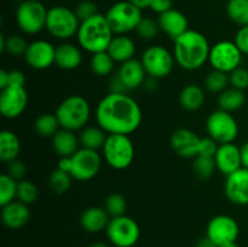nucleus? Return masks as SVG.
Here are the masks:
<instances>
[{
	"instance_id": "13",
	"label": "nucleus",
	"mask_w": 248,
	"mask_h": 247,
	"mask_svg": "<svg viewBox=\"0 0 248 247\" xmlns=\"http://www.w3.org/2000/svg\"><path fill=\"white\" fill-rule=\"evenodd\" d=\"M102 167V156L97 150L80 148L72 156L70 174L79 182H87L98 174Z\"/></svg>"
},
{
	"instance_id": "35",
	"label": "nucleus",
	"mask_w": 248,
	"mask_h": 247,
	"mask_svg": "<svg viewBox=\"0 0 248 247\" xmlns=\"http://www.w3.org/2000/svg\"><path fill=\"white\" fill-rule=\"evenodd\" d=\"M227 15L230 21L240 27L248 24V0H229Z\"/></svg>"
},
{
	"instance_id": "22",
	"label": "nucleus",
	"mask_w": 248,
	"mask_h": 247,
	"mask_svg": "<svg viewBox=\"0 0 248 247\" xmlns=\"http://www.w3.org/2000/svg\"><path fill=\"white\" fill-rule=\"evenodd\" d=\"M116 74L119 75L127 91L142 87L143 82L148 77L140 60H136V58L121 63Z\"/></svg>"
},
{
	"instance_id": "15",
	"label": "nucleus",
	"mask_w": 248,
	"mask_h": 247,
	"mask_svg": "<svg viewBox=\"0 0 248 247\" xmlns=\"http://www.w3.org/2000/svg\"><path fill=\"white\" fill-rule=\"evenodd\" d=\"M240 234V228L236 220L227 215H218L208 222L206 228V236L215 241L218 246L227 242L236 241Z\"/></svg>"
},
{
	"instance_id": "51",
	"label": "nucleus",
	"mask_w": 248,
	"mask_h": 247,
	"mask_svg": "<svg viewBox=\"0 0 248 247\" xmlns=\"http://www.w3.org/2000/svg\"><path fill=\"white\" fill-rule=\"evenodd\" d=\"M142 87L148 92L155 91L157 87V79H154V77H147L145 81L143 82Z\"/></svg>"
},
{
	"instance_id": "39",
	"label": "nucleus",
	"mask_w": 248,
	"mask_h": 247,
	"mask_svg": "<svg viewBox=\"0 0 248 247\" xmlns=\"http://www.w3.org/2000/svg\"><path fill=\"white\" fill-rule=\"evenodd\" d=\"M39 196V190L35 184L28 179H22L17 185V199L26 205H31L36 201Z\"/></svg>"
},
{
	"instance_id": "43",
	"label": "nucleus",
	"mask_w": 248,
	"mask_h": 247,
	"mask_svg": "<svg viewBox=\"0 0 248 247\" xmlns=\"http://www.w3.org/2000/svg\"><path fill=\"white\" fill-rule=\"evenodd\" d=\"M229 82L230 86L234 89L245 91L248 89V69L239 67L232 70V73H229Z\"/></svg>"
},
{
	"instance_id": "10",
	"label": "nucleus",
	"mask_w": 248,
	"mask_h": 247,
	"mask_svg": "<svg viewBox=\"0 0 248 247\" xmlns=\"http://www.w3.org/2000/svg\"><path fill=\"white\" fill-rule=\"evenodd\" d=\"M106 232L108 240L115 247H133L140 236L138 223L126 215L111 217Z\"/></svg>"
},
{
	"instance_id": "58",
	"label": "nucleus",
	"mask_w": 248,
	"mask_h": 247,
	"mask_svg": "<svg viewBox=\"0 0 248 247\" xmlns=\"http://www.w3.org/2000/svg\"><path fill=\"white\" fill-rule=\"evenodd\" d=\"M35 1H41V0H35Z\"/></svg>"
},
{
	"instance_id": "6",
	"label": "nucleus",
	"mask_w": 248,
	"mask_h": 247,
	"mask_svg": "<svg viewBox=\"0 0 248 247\" xmlns=\"http://www.w3.org/2000/svg\"><path fill=\"white\" fill-rule=\"evenodd\" d=\"M80 23L74 10L65 6H53L47 10L45 29L55 39L64 41L77 35Z\"/></svg>"
},
{
	"instance_id": "26",
	"label": "nucleus",
	"mask_w": 248,
	"mask_h": 247,
	"mask_svg": "<svg viewBox=\"0 0 248 247\" xmlns=\"http://www.w3.org/2000/svg\"><path fill=\"white\" fill-rule=\"evenodd\" d=\"M107 52L111 56L116 63H124L135 58L136 55V44L133 39L125 35H114L113 40L110 41Z\"/></svg>"
},
{
	"instance_id": "30",
	"label": "nucleus",
	"mask_w": 248,
	"mask_h": 247,
	"mask_svg": "<svg viewBox=\"0 0 248 247\" xmlns=\"http://www.w3.org/2000/svg\"><path fill=\"white\" fill-rule=\"evenodd\" d=\"M245 102H246V96L244 91L234 87H228L218 96V108L232 114L234 111L241 109Z\"/></svg>"
},
{
	"instance_id": "29",
	"label": "nucleus",
	"mask_w": 248,
	"mask_h": 247,
	"mask_svg": "<svg viewBox=\"0 0 248 247\" xmlns=\"http://www.w3.org/2000/svg\"><path fill=\"white\" fill-rule=\"evenodd\" d=\"M108 133L101 127V126H86L80 131L79 140L80 145L87 149L97 150L102 149L106 143Z\"/></svg>"
},
{
	"instance_id": "44",
	"label": "nucleus",
	"mask_w": 248,
	"mask_h": 247,
	"mask_svg": "<svg viewBox=\"0 0 248 247\" xmlns=\"http://www.w3.org/2000/svg\"><path fill=\"white\" fill-rule=\"evenodd\" d=\"M218 144L215 139H212L211 137H201L200 140V145H199V154L198 155H202V156H210V157H215L216 153H217Z\"/></svg>"
},
{
	"instance_id": "12",
	"label": "nucleus",
	"mask_w": 248,
	"mask_h": 247,
	"mask_svg": "<svg viewBox=\"0 0 248 247\" xmlns=\"http://www.w3.org/2000/svg\"><path fill=\"white\" fill-rule=\"evenodd\" d=\"M242 55L244 53L234 41L222 40L211 46L208 63L215 70L229 74L234 69L241 67Z\"/></svg>"
},
{
	"instance_id": "24",
	"label": "nucleus",
	"mask_w": 248,
	"mask_h": 247,
	"mask_svg": "<svg viewBox=\"0 0 248 247\" xmlns=\"http://www.w3.org/2000/svg\"><path fill=\"white\" fill-rule=\"evenodd\" d=\"M81 50L74 44L64 41L56 47L55 64L61 69L74 70L81 65Z\"/></svg>"
},
{
	"instance_id": "8",
	"label": "nucleus",
	"mask_w": 248,
	"mask_h": 247,
	"mask_svg": "<svg viewBox=\"0 0 248 247\" xmlns=\"http://www.w3.org/2000/svg\"><path fill=\"white\" fill-rule=\"evenodd\" d=\"M47 10L41 1L24 0L17 6L15 19L18 28L28 35L40 33L46 27Z\"/></svg>"
},
{
	"instance_id": "7",
	"label": "nucleus",
	"mask_w": 248,
	"mask_h": 247,
	"mask_svg": "<svg viewBox=\"0 0 248 247\" xmlns=\"http://www.w3.org/2000/svg\"><path fill=\"white\" fill-rule=\"evenodd\" d=\"M106 17L115 35H125L136 31L143 16L142 10L131 4L128 0H124L111 5L107 11Z\"/></svg>"
},
{
	"instance_id": "2",
	"label": "nucleus",
	"mask_w": 248,
	"mask_h": 247,
	"mask_svg": "<svg viewBox=\"0 0 248 247\" xmlns=\"http://www.w3.org/2000/svg\"><path fill=\"white\" fill-rule=\"evenodd\" d=\"M173 56L184 70H198L208 62L211 45L202 33L188 29L173 41Z\"/></svg>"
},
{
	"instance_id": "27",
	"label": "nucleus",
	"mask_w": 248,
	"mask_h": 247,
	"mask_svg": "<svg viewBox=\"0 0 248 247\" xmlns=\"http://www.w3.org/2000/svg\"><path fill=\"white\" fill-rule=\"evenodd\" d=\"M21 152V140L18 136L10 130H4L0 133V160L5 164L14 161Z\"/></svg>"
},
{
	"instance_id": "52",
	"label": "nucleus",
	"mask_w": 248,
	"mask_h": 247,
	"mask_svg": "<svg viewBox=\"0 0 248 247\" xmlns=\"http://www.w3.org/2000/svg\"><path fill=\"white\" fill-rule=\"evenodd\" d=\"M240 152H241L242 167L248 169V140L240 147Z\"/></svg>"
},
{
	"instance_id": "41",
	"label": "nucleus",
	"mask_w": 248,
	"mask_h": 247,
	"mask_svg": "<svg viewBox=\"0 0 248 247\" xmlns=\"http://www.w3.org/2000/svg\"><path fill=\"white\" fill-rule=\"evenodd\" d=\"M159 31V23H157V21L153 19L152 17H142L137 28H136L138 36L143 40H153L157 35Z\"/></svg>"
},
{
	"instance_id": "9",
	"label": "nucleus",
	"mask_w": 248,
	"mask_h": 247,
	"mask_svg": "<svg viewBox=\"0 0 248 247\" xmlns=\"http://www.w3.org/2000/svg\"><path fill=\"white\" fill-rule=\"evenodd\" d=\"M206 131L208 137L215 139L218 144L234 143L239 136V125L232 113L218 109L208 115Z\"/></svg>"
},
{
	"instance_id": "34",
	"label": "nucleus",
	"mask_w": 248,
	"mask_h": 247,
	"mask_svg": "<svg viewBox=\"0 0 248 247\" xmlns=\"http://www.w3.org/2000/svg\"><path fill=\"white\" fill-rule=\"evenodd\" d=\"M73 179L74 178L72 177V174L68 173V172L62 171L60 169H55L48 176L47 183L51 190L56 195H63L70 189Z\"/></svg>"
},
{
	"instance_id": "4",
	"label": "nucleus",
	"mask_w": 248,
	"mask_h": 247,
	"mask_svg": "<svg viewBox=\"0 0 248 247\" xmlns=\"http://www.w3.org/2000/svg\"><path fill=\"white\" fill-rule=\"evenodd\" d=\"M55 114L61 127L77 132L86 127L91 116V107L85 97L72 94L58 104Z\"/></svg>"
},
{
	"instance_id": "53",
	"label": "nucleus",
	"mask_w": 248,
	"mask_h": 247,
	"mask_svg": "<svg viewBox=\"0 0 248 247\" xmlns=\"http://www.w3.org/2000/svg\"><path fill=\"white\" fill-rule=\"evenodd\" d=\"M195 247H219V246H218L215 241H212L208 236H203L196 242Z\"/></svg>"
},
{
	"instance_id": "38",
	"label": "nucleus",
	"mask_w": 248,
	"mask_h": 247,
	"mask_svg": "<svg viewBox=\"0 0 248 247\" xmlns=\"http://www.w3.org/2000/svg\"><path fill=\"white\" fill-rule=\"evenodd\" d=\"M230 85L229 74L215 70L210 72L205 79V87L212 93H222Z\"/></svg>"
},
{
	"instance_id": "1",
	"label": "nucleus",
	"mask_w": 248,
	"mask_h": 247,
	"mask_svg": "<svg viewBox=\"0 0 248 247\" xmlns=\"http://www.w3.org/2000/svg\"><path fill=\"white\" fill-rule=\"evenodd\" d=\"M97 125L108 135H127L136 132L142 124L143 114L140 104L127 93L109 92L97 104Z\"/></svg>"
},
{
	"instance_id": "5",
	"label": "nucleus",
	"mask_w": 248,
	"mask_h": 247,
	"mask_svg": "<svg viewBox=\"0 0 248 247\" xmlns=\"http://www.w3.org/2000/svg\"><path fill=\"white\" fill-rule=\"evenodd\" d=\"M135 145L127 135H108L102 148V156L114 170H126L135 160Z\"/></svg>"
},
{
	"instance_id": "48",
	"label": "nucleus",
	"mask_w": 248,
	"mask_h": 247,
	"mask_svg": "<svg viewBox=\"0 0 248 247\" xmlns=\"http://www.w3.org/2000/svg\"><path fill=\"white\" fill-rule=\"evenodd\" d=\"M9 85L15 86H24L26 85V75L21 70H10L9 72Z\"/></svg>"
},
{
	"instance_id": "55",
	"label": "nucleus",
	"mask_w": 248,
	"mask_h": 247,
	"mask_svg": "<svg viewBox=\"0 0 248 247\" xmlns=\"http://www.w3.org/2000/svg\"><path fill=\"white\" fill-rule=\"evenodd\" d=\"M128 1H130L131 4L135 5V6H137L138 9L144 10V9H149L152 0H128Z\"/></svg>"
},
{
	"instance_id": "32",
	"label": "nucleus",
	"mask_w": 248,
	"mask_h": 247,
	"mask_svg": "<svg viewBox=\"0 0 248 247\" xmlns=\"http://www.w3.org/2000/svg\"><path fill=\"white\" fill-rule=\"evenodd\" d=\"M115 61L111 58L107 51L104 52H98L92 55L91 61H90V67H91L92 73L97 77H108L113 73L114 67H115Z\"/></svg>"
},
{
	"instance_id": "25",
	"label": "nucleus",
	"mask_w": 248,
	"mask_h": 247,
	"mask_svg": "<svg viewBox=\"0 0 248 247\" xmlns=\"http://www.w3.org/2000/svg\"><path fill=\"white\" fill-rule=\"evenodd\" d=\"M79 137L74 131L61 127L52 137V148L60 157H72L80 149Z\"/></svg>"
},
{
	"instance_id": "16",
	"label": "nucleus",
	"mask_w": 248,
	"mask_h": 247,
	"mask_svg": "<svg viewBox=\"0 0 248 247\" xmlns=\"http://www.w3.org/2000/svg\"><path fill=\"white\" fill-rule=\"evenodd\" d=\"M24 61L35 70H45L55 64L56 47L47 40H34L28 44Z\"/></svg>"
},
{
	"instance_id": "23",
	"label": "nucleus",
	"mask_w": 248,
	"mask_h": 247,
	"mask_svg": "<svg viewBox=\"0 0 248 247\" xmlns=\"http://www.w3.org/2000/svg\"><path fill=\"white\" fill-rule=\"evenodd\" d=\"M110 222V216L107 212L104 207L98 206H91L84 210V212L80 216V225L82 229L87 232H101L102 230H106Z\"/></svg>"
},
{
	"instance_id": "57",
	"label": "nucleus",
	"mask_w": 248,
	"mask_h": 247,
	"mask_svg": "<svg viewBox=\"0 0 248 247\" xmlns=\"http://www.w3.org/2000/svg\"><path fill=\"white\" fill-rule=\"evenodd\" d=\"M219 247H239V245L236 244V241H234V242H227V244H223L220 245Z\"/></svg>"
},
{
	"instance_id": "54",
	"label": "nucleus",
	"mask_w": 248,
	"mask_h": 247,
	"mask_svg": "<svg viewBox=\"0 0 248 247\" xmlns=\"http://www.w3.org/2000/svg\"><path fill=\"white\" fill-rule=\"evenodd\" d=\"M9 86V72L5 69L0 70V90Z\"/></svg>"
},
{
	"instance_id": "47",
	"label": "nucleus",
	"mask_w": 248,
	"mask_h": 247,
	"mask_svg": "<svg viewBox=\"0 0 248 247\" xmlns=\"http://www.w3.org/2000/svg\"><path fill=\"white\" fill-rule=\"evenodd\" d=\"M172 4H173L172 0H152L149 9L152 10L153 12H155V14L161 15L164 14V12L169 11V10L173 9V7H172Z\"/></svg>"
},
{
	"instance_id": "56",
	"label": "nucleus",
	"mask_w": 248,
	"mask_h": 247,
	"mask_svg": "<svg viewBox=\"0 0 248 247\" xmlns=\"http://www.w3.org/2000/svg\"><path fill=\"white\" fill-rule=\"evenodd\" d=\"M89 247H110V246H109L108 244H106V242L98 241V242H93V244L90 245Z\"/></svg>"
},
{
	"instance_id": "49",
	"label": "nucleus",
	"mask_w": 248,
	"mask_h": 247,
	"mask_svg": "<svg viewBox=\"0 0 248 247\" xmlns=\"http://www.w3.org/2000/svg\"><path fill=\"white\" fill-rule=\"evenodd\" d=\"M109 90H110V92H113V93H127L128 92L118 74H115L110 79V82H109Z\"/></svg>"
},
{
	"instance_id": "33",
	"label": "nucleus",
	"mask_w": 248,
	"mask_h": 247,
	"mask_svg": "<svg viewBox=\"0 0 248 247\" xmlns=\"http://www.w3.org/2000/svg\"><path fill=\"white\" fill-rule=\"evenodd\" d=\"M28 44L23 36L18 34H12L10 36L0 35V51L1 52L9 53L10 56L18 57V56H24Z\"/></svg>"
},
{
	"instance_id": "40",
	"label": "nucleus",
	"mask_w": 248,
	"mask_h": 247,
	"mask_svg": "<svg viewBox=\"0 0 248 247\" xmlns=\"http://www.w3.org/2000/svg\"><path fill=\"white\" fill-rule=\"evenodd\" d=\"M104 208H106L110 217L124 216L126 213V208H127V201L121 194L113 193L107 196Z\"/></svg>"
},
{
	"instance_id": "28",
	"label": "nucleus",
	"mask_w": 248,
	"mask_h": 247,
	"mask_svg": "<svg viewBox=\"0 0 248 247\" xmlns=\"http://www.w3.org/2000/svg\"><path fill=\"white\" fill-rule=\"evenodd\" d=\"M205 91L201 86L195 84H189L183 87L179 93V104L188 111H196L205 103Z\"/></svg>"
},
{
	"instance_id": "3",
	"label": "nucleus",
	"mask_w": 248,
	"mask_h": 247,
	"mask_svg": "<svg viewBox=\"0 0 248 247\" xmlns=\"http://www.w3.org/2000/svg\"><path fill=\"white\" fill-rule=\"evenodd\" d=\"M114 35L115 34L111 31L106 15L97 14L80 23L77 38L82 50L94 55L108 50Z\"/></svg>"
},
{
	"instance_id": "17",
	"label": "nucleus",
	"mask_w": 248,
	"mask_h": 247,
	"mask_svg": "<svg viewBox=\"0 0 248 247\" xmlns=\"http://www.w3.org/2000/svg\"><path fill=\"white\" fill-rule=\"evenodd\" d=\"M225 196L232 203L237 206L248 205V169L241 167L227 176L224 184Z\"/></svg>"
},
{
	"instance_id": "31",
	"label": "nucleus",
	"mask_w": 248,
	"mask_h": 247,
	"mask_svg": "<svg viewBox=\"0 0 248 247\" xmlns=\"http://www.w3.org/2000/svg\"><path fill=\"white\" fill-rule=\"evenodd\" d=\"M61 128L56 114H41L34 121V131L38 136L44 138H52Z\"/></svg>"
},
{
	"instance_id": "20",
	"label": "nucleus",
	"mask_w": 248,
	"mask_h": 247,
	"mask_svg": "<svg viewBox=\"0 0 248 247\" xmlns=\"http://www.w3.org/2000/svg\"><path fill=\"white\" fill-rule=\"evenodd\" d=\"M156 21L159 23L160 31H164L173 41L189 29L188 18L186 15L176 9H171L159 15Z\"/></svg>"
},
{
	"instance_id": "21",
	"label": "nucleus",
	"mask_w": 248,
	"mask_h": 247,
	"mask_svg": "<svg viewBox=\"0 0 248 247\" xmlns=\"http://www.w3.org/2000/svg\"><path fill=\"white\" fill-rule=\"evenodd\" d=\"M1 220L2 224L12 230L23 228L31 219V210L29 206L15 200L7 205L1 206Z\"/></svg>"
},
{
	"instance_id": "42",
	"label": "nucleus",
	"mask_w": 248,
	"mask_h": 247,
	"mask_svg": "<svg viewBox=\"0 0 248 247\" xmlns=\"http://www.w3.org/2000/svg\"><path fill=\"white\" fill-rule=\"evenodd\" d=\"M74 12L78 16V18L80 19V22L86 21V19L91 18V17L99 14L98 6H97L93 1H91V0H84V1L79 2V4L75 6Z\"/></svg>"
},
{
	"instance_id": "50",
	"label": "nucleus",
	"mask_w": 248,
	"mask_h": 247,
	"mask_svg": "<svg viewBox=\"0 0 248 247\" xmlns=\"http://www.w3.org/2000/svg\"><path fill=\"white\" fill-rule=\"evenodd\" d=\"M57 169L70 173V171H72V157H60L57 164Z\"/></svg>"
},
{
	"instance_id": "11",
	"label": "nucleus",
	"mask_w": 248,
	"mask_h": 247,
	"mask_svg": "<svg viewBox=\"0 0 248 247\" xmlns=\"http://www.w3.org/2000/svg\"><path fill=\"white\" fill-rule=\"evenodd\" d=\"M143 67L148 77L154 79H164L169 77L174 67V56L161 45L149 46L140 57Z\"/></svg>"
},
{
	"instance_id": "18",
	"label": "nucleus",
	"mask_w": 248,
	"mask_h": 247,
	"mask_svg": "<svg viewBox=\"0 0 248 247\" xmlns=\"http://www.w3.org/2000/svg\"><path fill=\"white\" fill-rule=\"evenodd\" d=\"M201 137L189 128H178L172 133L170 144L172 150L178 156L186 159H194L199 154V145Z\"/></svg>"
},
{
	"instance_id": "36",
	"label": "nucleus",
	"mask_w": 248,
	"mask_h": 247,
	"mask_svg": "<svg viewBox=\"0 0 248 247\" xmlns=\"http://www.w3.org/2000/svg\"><path fill=\"white\" fill-rule=\"evenodd\" d=\"M216 170H217V165H216L215 157L202 156V155H198L196 157H194L193 172L201 181L210 179Z\"/></svg>"
},
{
	"instance_id": "46",
	"label": "nucleus",
	"mask_w": 248,
	"mask_h": 247,
	"mask_svg": "<svg viewBox=\"0 0 248 247\" xmlns=\"http://www.w3.org/2000/svg\"><path fill=\"white\" fill-rule=\"evenodd\" d=\"M234 43L236 44V46L244 55H248V24L240 27L236 35H235Z\"/></svg>"
},
{
	"instance_id": "19",
	"label": "nucleus",
	"mask_w": 248,
	"mask_h": 247,
	"mask_svg": "<svg viewBox=\"0 0 248 247\" xmlns=\"http://www.w3.org/2000/svg\"><path fill=\"white\" fill-rule=\"evenodd\" d=\"M215 161L218 171L222 172L225 176H229L232 172L242 167L240 147H237L234 143L219 144L215 155Z\"/></svg>"
},
{
	"instance_id": "45",
	"label": "nucleus",
	"mask_w": 248,
	"mask_h": 247,
	"mask_svg": "<svg viewBox=\"0 0 248 247\" xmlns=\"http://www.w3.org/2000/svg\"><path fill=\"white\" fill-rule=\"evenodd\" d=\"M26 171H27L26 165H24L23 161H21V160H18V159L14 160V161H11L7 164L6 173L10 174V176H11L14 179H16L17 182L24 179Z\"/></svg>"
},
{
	"instance_id": "14",
	"label": "nucleus",
	"mask_w": 248,
	"mask_h": 247,
	"mask_svg": "<svg viewBox=\"0 0 248 247\" xmlns=\"http://www.w3.org/2000/svg\"><path fill=\"white\" fill-rule=\"evenodd\" d=\"M28 92L24 86L9 85L0 90V111L6 119H16L22 115L28 106Z\"/></svg>"
},
{
	"instance_id": "37",
	"label": "nucleus",
	"mask_w": 248,
	"mask_h": 247,
	"mask_svg": "<svg viewBox=\"0 0 248 247\" xmlns=\"http://www.w3.org/2000/svg\"><path fill=\"white\" fill-rule=\"evenodd\" d=\"M17 185L18 182L10 174L2 173L0 176V205L5 206L17 199Z\"/></svg>"
}]
</instances>
